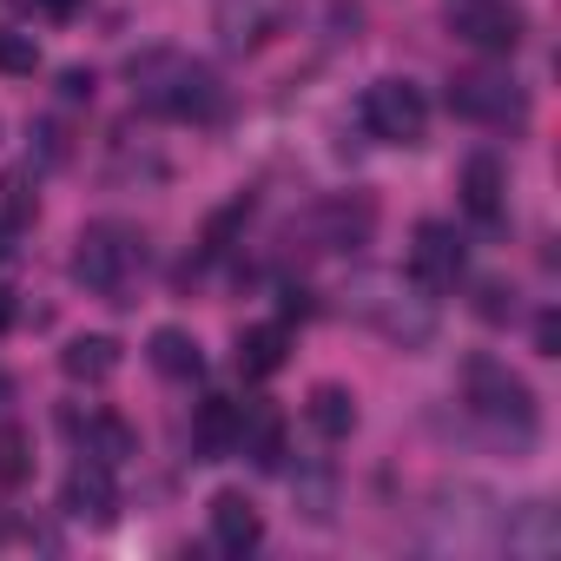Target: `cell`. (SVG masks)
<instances>
[{"instance_id": "cell-25", "label": "cell", "mask_w": 561, "mask_h": 561, "mask_svg": "<svg viewBox=\"0 0 561 561\" xmlns=\"http://www.w3.org/2000/svg\"><path fill=\"white\" fill-rule=\"evenodd\" d=\"M60 93H67V100H93V73H80V67L60 73Z\"/></svg>"}, {"instance_id": "cell-18", "label": "cell", "mask_w": 561, "mask_h": 561, "mask_svg": "<svg viewBox=\"0 0 561 561\" xmlns=\"http://www.w3.org/2000/svg\"><path fill=\"white\" fill-rule=\"evenodd\" d=\"M67 430H80V423H67ZM87 456H100V462H126L133 449H139V436H133V423L126 416H113V410H100V416H87Z\"/></svg>"}, {"instance_id": "cell-19", "label": "cell", "mask_w": 561, "mask_h": 561, "mask_svg": "<svg viewBox=\"0 0 561 561\" xmlns=\"http://www.w3.org/2000/svg\"><path fill=\"white\" fill-rule=\"evenodd\" d=\"M324 225H331V251H357L364 238H370V225H377V211H370V198H337V205H324Z\"/></svg>"}, {"instance_id": "cell-11", "label": "cell", "mask_w": 561, "mask_h": 561, "mask_svg": "<svg viewBox=\"0 0 561 561\" xmlns=\"http://www.w3.org/2000/svg\"><path fill=\"white\" fill-rule=\"evenodd\" d=\"M211 541L225 554H251L264 541V515H257V502L244 489H218L211 495Z\"/></svg>"}, {"instance_id": "cell-13", "label": "cell", "mask_w": 561, "mask_h": 561, "mask_svg": "<svg viewBox=\"0 0 561 561\" xmlns=\"http://www.w3.org/2000/svg\"><path fill=\"white\" fill-rule=\"evenodd\" d=\"M462 211L476 218V225H502V211H508V179H502V165L489 159V152H476L469 165H462Z\"/></svg>"}, {"instance_id": "cell-20", "label": "cell", "mask_w": 561, "mask_h": 561, "mask_svg": "<svg viewBox=\"0 0 561 561\" xmlns=\"http://www.w3.org/2000/svg\"><path fill=\"white\" fill-rule=\"evenodd\" d=\"M34 476V436L21 423H0V489H21Z\"/></svg>"}, {"instance_id": "cell-1", "label": "cell", "mask_w": 561, "mask_h": 561, "mask_svg": "<svg viewBox=\"0 0 561 561\" xmlns=\"http://www.w3.org/2000/svg\"><path fill=\"white\" fill-rule=\"evenodd\" d=\"M344 311H351L357 324H370L377 337L403 344V351L430 344V331H436V305H430V291L416 285V277H390V271L357 277V285L344 291Z\"/></svg>"}, {"instance_id": "cell-21", "label": "cell", "mask_w": 561, "mask_h": 561, "mask_svg": "<svg viewBox=\"0 0 561 561\" xmlns=\"http://www.w3.org/2000/svg\"><path fill=\"white\" fill-rule=\"evenodd\" d=\"M34 67H41V41L0 27V73H34Z\"/></svg>"}, {"instance_id": "cell-14", "label": "cell", "mask_w": 561, "mask_h": 561, "mask_svg": "<svg viewBox=\"0 0 561 561\" xmlns=\"http://www.w3.org/2000/svg\"><path fill=\"white\" fill-rule=\"evenodd\" d=\"M146 357H152V370H159V377H172V383H192V377H205V351H198V337H192V331H179V324L152 331Z\"/></svg>"}, {"instance_id": "cell-22", "label": "cell", "mask_w": 561, "mask_h": 561, "mask_svg": "<svg viewBox=\"0 0 561 561\" xmlns=\"http://www.w3.org/2000/svg\"><path fill=\"white\" fill-rule=\"evenodd\" d=\"M476 311H482L489 324H502V318L515 311V291H502V285H482V298H476Z\"/></svg>"}, {"instance_id": "cell-17", "label": "cell", "mask_w": 561, "mask_h": 561, "mask_svg": "<svg viewBox=\"0 0 561 561\" xmlns=\"http://www.w3.org/2000/svg\"><path fill=\"white\" fill-rule=\"evenodd\" d=\"M60 370H67L73 383H106V377L119 370V344H113V337H73V344L60 351Z\"/></svg>"}, {"instance_id": "cell-24", "label": "cell", "mask_w": 561, "mask_h": 561, "mask_svg": "<svg viewBox=\"0 0 561 561\" xmlns=\"http://www.w3.org/2000/svg\"><path fill=\"white\" fill-rule=\"evenodd\" d=\"M14 8H21V14H41V21H67L80 0H14Z\"/></svg>"}, {"instance_id": "cell-15", "label": "cell", "mask_w": 561, "mask_h": 561, "mask_svg": "<svg viewBox=\"0 0 561 561\" xmlns=\"http://www.w3.org/2000/svg\"><path fill=\"white\" fill-rule=\"evenodd\" d=\"M285 351H291L285 324H251V331H238V370H244L251 383L285 370Z\"/></svg>"}, {"instance_id": "cell-3", "label": "cell", "mask_w": 561, "mask_h": 561, "mask_svg": "<svg viewBox=\"0 0 561 561\" xmlns=\"http://www.w3.org/2000/svg\"><path fill=\"white\" fill-rule=\"evenodd\" d=\"M462 403H469V416H476L482 430L508 436L515 449L535 443L541 410H535V390H528L508 364H495V357H469V364H462Z\"/></svg>"}, {"instance_id": "cell-12", "label": "cell", "mask_w": 561, "mask_h": 561, "mask_svg": "<svg viewBox=\"0 0 561 561\" xmlns=\"http://www.w3.org/2000/svg\"><path fill=\"white\" fill-rule=\"evenodd\" d=\"M192 443H198L205 462L244 449V403H231V397H205V403L192 410Z\"/></svg>"}, {"instance_id": "cell-7", "label": "cell", "mask_w": 561, "mask_h": 561, "mask_svg": "<svg viewBox=\"0 0 561 561\" xmlns=\"http://www.w3.org/2000/svg\"><path fill=\"white\" fill-rule=\"evenodd\" d=\"M456 41H469L476 54H515L522 34H528V14L515 8V0H456V14H449Z\"/></svg>"}, {"instance_id": "cell-10", "label": "cell", "mask_w": 561, "mask_h": 561, "mask_svg": "<svg viewBox=\"0 0 561 561\" xmlns=\"http://www.w3.org/2000/svg\"><path fill=\"white\" fill-rule=\"evenodd\" d=\"M60 508H67L73 522H93V528H106V522L119 515V489H113V462H100V456H80V462L67 469V489H60Z\"/></svg>"}, {"instance_id": "cell-5", "label": "cell", "mask_w": 561, "mask_h": 561, "mask_svg": "<svg viewBox=\"0 0 561 561\" xmlns=\"http://www.w3.org/2000/svg\"><path fill=\"white\" fill-rule=\"evenodd\" d=\"M449 113L456 119H476V126H522L528 119V93L495 73V67H469L449 80Z\"/></svg>"}, {"instance_id": "cell-6", "label": "cell", "mask_w": 561, "mask_h": 561, "mask_svg": "<svg viewBox=\"0 0 561 561\" xmlns=\"http://www.w3.org/2000/svg\"><path fill=\"white\" fill-rule=\"evenodd\" d=\"M364 126H370L383 146H416V139L430 133V100H423V87H410V80H377V87L364 93Z\"/></svg>"}, {"instance_id": "cell-9", "label": "cell", "mask_w": 561, "mask_h": 561, "mask_svg": "<svg viewBox=\"0 0 561 561\" xmlns=\"http://www.w3.org/2000/svg\"><path fill=\"white\" fill-rule=\"evenodd\" d=\"M285 21H291V0H211V27L238 54L264 47L271 34H285Z\"/></svg>"}, {"instance_id": "cell-8", "label": "cell", "mask_w": 561, "mask_h": 561, "mask_svg": "<svg viewBox=\"0 0 561 561\" xmlns=\"http://www.w3.org/2000/svg\"><path fill=\"white\" fill-rule=\"evenodd\" d=\"M469 271V257H462V238H456V225H443V218H423L416 225V238H410V277L436 298V291H449L456 277Z\"/></svg>"}, {"instance_id": "cell-16", "label": "cell", "mask_w": 561, "mask_h": 561, "mask_svg": "<svg viewBox=\"0 0 561 561\" xmlns=\"http://www.w3.org/2000/svg\"><path fill=\"white\" fill-rule=\"evenodd\" d=\"M305 416H311V430H318L324 443H344V436L357 430V397H351L344 383H318L311 403H305Z\"/></svg>"}, {"instance_id": "cell-23", "label": "cell", "mask_w": 561, "mask_h": 561, "mask_svg": "<svg viewBox=\"0 0 561 561\" xmlns=\"http://www.w3.org/2000/svg\"><path fill=\"white\" fill-rule=\"evenodd\" d=\"M535 351H541V357H561V318H554V311L535 318Z\"/></svg>"}, {"instance_id": "cell-26", "label": "cell", "mask_w": 561, "mask_h": 561, "mask_svg": "<svg viewBox=\"0 0 561 561\" xmlns=\"http://www.w3.org/2000/svg\"><path fill=\"white\" fill-rule=\"evenodd\" d=\"M8 318H14V311H8V291H0V331H8Z\"/></svg>"}, {"instance_id": "cell-2", "label": "cell", "mask_w": 561, "mask_h": 561, "mask_svg": "<svg viewBox=\"0 0 561 561\" xmlns=\"http://www.w3.org/2000/svg\"><path fill=\"white\" fill-rule=\"evenodd\" d=\"M133 93H139V106H152L165 119H192V126L218 119V106H225L218 73L198 67V60H185V54H165V47L146 54V60H133Z\"/></svg>"}, {"instance_id": "cell-4", "label": "cell", "mask_w": 561, "mask_h": 561, "mask_svg": "<svg viewBox=\"0 0 561 561\" xmlns=\"http://www.w3.org/2000/svg\"><path fill=\"white\" fill-rule=\"evenodd\" d=\"M139 271H146V238L139 231H126V225H87L73 238V277H80L93 298L133 305Z\"/></svg>"}]
</instances>
